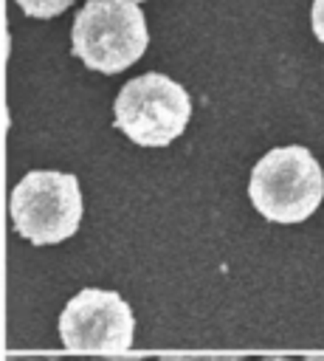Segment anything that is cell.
Wrapping results in <instances>:
<instances>
[{
	"label": "cell",
	"mask_w": 324,
	"mask_h": 361,
	"mask_svg": "<svg viewBox=\"0 0 324 361\" xmlns=\"http://www.w3.org/2000/svg\"><path fill=\"white\" fill-rule=\"evenodd\" d=\"M248 197L254 209L270 223H304L324 200V169L318 158L301 144L276 147L254 164Z\"/></svg>",
	"instance_id": "obj_1"
},
{
	"label": "cell",
	"mask_w": 324,
	"mask_h": 361,
	"mask_svg": "<svg viewBox=\"0 0 324 361\" xmlns=\"http://www.w3.org/2000/svg\"><path fill=\"white\" fill-rule=\"evenodd\" d=\"M251 361H301V358H287V355H265V358H251Z\"/></svg>",
	"instance_id": "obj_10"
},
{
	"label": "cell",
	"mask_w": 324,
	"mask_h": 361,
	"mask_svg": "<svg viewBox=\"0 0 324 361\" xmlns=\"http://www.w3.org/2000/svg\"><path fill=\"white\" fill-rule=\"evenodd\" d=\"M8 361H65L59 355H45V358H37V355H11Z\"/></svg>",
	"instance_id": "obj_9"
},
{
	"label": "cell",
	"mask_w": 324,
	"mask_h": 361,
	"mask_svg": "<svg viewBox=\"0 0 324 361\" xmlns=\"http://www.w3.org/2000/svg\"><path fill=\"white\" fill-rule=\"evenodd\" d=\"M301 361H324V355H304Z\"/></svg>",
	"instance_id": "obj_12"
},
{
	"label": "cell",
	"mask_w": 324,
	"mask_h": 361,
	"mask_svg": "<svg viewBox=\"0 0 324 361\" xmlns=\"http://www.w3.org/2000/svg\"><path fill=\"white\" fill-rule=\"evenodd\" d=\"M310 28H313L316 39L324 45V0H313V6H310Z\"/></svg>",
	"instance_id": "obj_7"
},
{
	"label": "cell",
	"mask_w": 324,
	"mask_h": 361,
	"mask_svg": "<svg viewBox=\"0 0 324 361\" xmlns=\"http://www.w3.org/2000/svg\"><path fill=\"white\" fill-rule=\"evenodd\" d=\"M8 217L20 237L31 245H59L76 234L82 223V189L76 175L56 169L25 172L11 189Z\"/></svg>",
	"instance_id": "obj_3"
},
{
	"label": "cell",
	"mask_w": 324,
	"mask_h": 361,
	"mask_svg": "<svg viewBox=\"0 0 324 361\" xmlns=\"http://www.w3.org/2000/svg\"><path fill=\"white\" fill-rule=\"evenodd\" d=\"M135 3H144V0H135Z\"/></svg>",
	"instance_id": "obj_13"
},
{
	"label": "cell",
	"mask_w": 324,
	"mask_h": 361,
	"mask_svg": "<svg viewBox=\"0 0 324 361\" xmlns=\"http://www.w3.org/2000/svg\"><path fill=\"white\" fill-rule=\"evenodd\" d=\"M135 336L132 307L104 288H85L59 313V338L70 353L116 355L130 350Z\"/></svg>",
	"instance_id": "obj_5"
},
{
	"label": "cell",
	"mask_w": 324,
	"mask_h": 361,
	"mask_svg": "<svg viewBox=\"0 0 324 361\" xmlns=\"http://www.w3.org/2000/svg\"><path fill=\"white\" fill-rule=\"evenodd\" d=\"M147 17L135 0H87L70 28V51L85 68L121 73L147 51Z\"/></svg>",
	"instance_id": "obj_2"
},
{
	"label": "cell",
	"mask_w": 324,
	"mask_h": 361,
	"mask_svg": "<svg viewBox=\"0 0 324 361\" xmlns=\"http://www.w3.org/2000/svg\"><path fill=\"white\" fill-rule=\"evenodd\" d=\"M70 361H138V358H70Z\"/></svg>",
	"instance_id": "obj_11"
},
{
	"label": "cell",
	"mask_w": 324,
	"mask_h": 361,
	"mask_svg": "<svg viewBox=\"0 0 324 361\" xmlns=\"http://www.w3.org/2000/svg\"><path fill=\"white\" fill-rule=\"evenodd\" d=\"M25 17H37V20H51L59 17L62 11H68V6H73V0H14Z\"/></svg>",
	"instance_id": "obj_6"
},
{
	"label": "cell",
	"mask_w": 324,
	"mask_h": 361,
	"mask_svg": "<svg viewBox=\"0 0 324 361\" xmlns=\"http://www.w3.org/2000/svg\"><path fill=\"white\" fill-rule=\"evenodd\" d=\"M192 118V99L180 82L149 71L130 79L113 102V124L138 147H169Z\"/></svg>",
	"instance_id": "obj_4"
},
{
	"label": "cell",
	"mask_w": 324,
	"mask_h": 361,
	"mask_svg": "<svg viewBox=\"0 0 324 361\" xmlns=\"http://www.w3.org/2000/svg\"><path fill=\"white\" fill-rule=\"evenodd\" d=\"M158 361H251L245 355H161Z\"/></svg>",
	"instance_id": "obj_8"
}]
</instances>
